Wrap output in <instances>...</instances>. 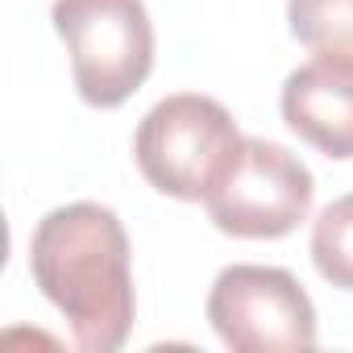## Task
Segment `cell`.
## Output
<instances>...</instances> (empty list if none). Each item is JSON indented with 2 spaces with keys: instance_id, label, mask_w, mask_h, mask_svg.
Listing matches in <instances>:
<instances>
[{
  "instance_id": "cell-1",
  "label": "cell",
  "mask_w": 353,
  "mask_h": 353,
  "mask_svg": "<svg viewBox=\"0 0 353 353\" xmlns=\"http://www.w3.org/2000/svg\"><path fill=\"white\" fill-rule=\"evenodd\" d=\"M30 274L67 316L71 336L88 353H112L133 328L129 237L104 204H63L46 212L30 237Z\"/></svg>"
},
{
  "instance_id": "cell-2",
  "label": "cell",
  "mask_w": 353,
  "mask_h": 353,
  "mask_svg": "<svg viewBox=\"0 0 353 353\" xmlns=\"http://www.w3.org/2000/svg\"><path fill=\"white\" fill-rule=\"evenodd\" d=\"M237 145L241 133L225 112V104L196 92L158 100L133 133V158L145 183L188 204L212 192Z\"/></svg>"
},
{
  "instance_id": "cell-3",
  "label": "cell",
  "mask_w": 353,
  "mask_h": 353,
  "mask_svg": "<svg viewBox=\"0 0 353 353\" xmlns=\"http://www.w3.org/2000/svg\"><path fill=\"white\" fill-rule=\"evenodd\" d=\"M50 21L92 108L125 104L154 67V26L141 0H54Z\"/></svg>"
},
{
  "instance_id": "cell-4",
  "label": "cell",
  "mask_w": 353,
  "mask_h": 353,
  "mask_svg": "<svg viewBox=\"0 0 353 353\" xmlns=\"http://www.w3.org/2000/svg\"><path fill=\"white\" fill-rule=\"evenodd\" d=\"M312 170L279 141L241 137L237 154L204 196L212 225L241 241H274L299 229L312 212Z\"/></svg>"
},
{
  "instance_id": "cell-5",
  "label": "cell",
  "mask_w": 353,
  "mask_h": 353,
  "mask_svg": "<svg viewBox=\"0 0 353 353\" xmlns=\"http://www.w3.org/2000/svg\"><path fill=\"white\" fill-rule=\"evenodd\" d=\"M208 320L237 353H283L316 345V307L295 274L279 266H229L208 291Z\"/></svg>"
},
{
  "instance_id": "cell-6",
  "label": "cell",
  "mask_w": 353,
  "mask_h": 353,
  "mask_svg": "<svg viewBox=\"0 0 353 353\" xmlns=\"http://www.w3.org/2000/svg\"><path fill=\"white\" fill-rule=\"evenodd\" d=\"M283 121L328 158H353V63L316 54L283 83Z\"/></svg>"
},
{
  "instance_id": "cell-7",
  "label": "cell",
  "mask_w": 353,
  "mask_h": 353,
  "mask_svg": "<svg viewBox=\"0 0 353 353\" xmlns=\"http://www.w3.org/2000/svg\"><path fill=\"white\" fill-rule=\"evenodd\" d=\"M287 21L312 54L353 63V0H287Z\"/></svg>"
},
{
  "instance_id": "cell-8",
  "label": "cell",
  "mask_w": 353,
  "mask_h": 353,
  "mask_svg": "<svg viewBox=\"0 0 353 353\" xmlns=\"http://www.w3.org/2000/svg\"><path fill=\"white\" fill-rule=\"evenodd\" d=\"M312 262L324 283L353 291V196L332 200L312 225Z\"/></svg>"
}]
</instances>
